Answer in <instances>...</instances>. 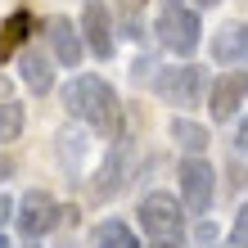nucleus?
Masks as SVG:
<instances>
[{"label": "nucleus", "instance_id": "b1692460", "mask_svg": "<svg viewBox=\"0 0 248 248\" xmlns=\"http://www.w3.org/2000/svg\"><path fill=\"white\" fill-rule=\"evenodd\" d=\"M0 248H9V244H5V239H0Z\"/></svg>", "mask_w": 248, "mask_h": 248}, {"label": "nucleus", "instance_id": "412c9836", "mask_svg": "<svg viewBox=\"0 0 248 248\" xmlns=\"http://www.w3.org/2000/svg\"><path fill=\"white\" fill-rule=\"evenodd\" d=\"M140 5H144V0H126V14H136Z\"/></svg>", "mask_w": 248, "mask_h": 248}, {"label": "nucleus", "instance_id": "f3484780", "mask_svg": "<svg viewBox=\"0 0 248 248\" xmlns=\"http://www.w3.org/2000/svg\"><path fill=\"white\" fill-rule=\"evenodd\" d=\"M230 244H235V248H248V203L239 208L235 226H230Z\"/></svg>", "mask_w": 248, "mask_h": 248}, {"label": "nucleus", "instance_id": "20e7f679", "mask_svg": "<svg viewBox=\"0 0 248 248\" xmlns=\"http://www.w3.org/2000/svg\"><path fill=\"white\" fill-rule=\"evenodd\" d=\"M181 176V203L185 212H208L212 208V194H217V171L203 163V158H185L176 167Z\"/></svg>", "mask_w": 248, "mask_h": 248}, {"label": "nucleus", "instance_id": "f03ea898", "mask_svg": "<svg viewBox=\"0 0 248 248\" xmlns=\"http://www.w3.org/2000/svg\"><path fill=\"white\" fill-rule=\"evenodd\" d=\"M158 41H163V50L171 54H194L199 41H203V27H199V14L185 9L181 0H167V9L158 14Z\"/></svg>", "mask_w": 248, "mask_h": 248}, {"label": "nucleus", "instance_id": "4be33fe9", "mask_svg": "<svg viewBox=\"0 0 248 248\" xmlns=\"http://www.w3.org/2000/svg\"><path fill=\"white\" fill-rule=\"evenodd\" d=\"M154 248H176V244H171V239H154Z\"/></svg>", "mask_w": 248, "mask_h": 248}, {"label": "nucleus", "instance_id": "6ab92c4d", "mask_svg": "<svg viewBox=\"0 0 248 248\" xmlns=\"http://www.w3.org/2000/svg\"><path fill=\"white\" fill-rule=\"evenodd\" d=\"M9 212H14V203H9L5 194H0V226H5V221H9Z\"/></svg>", "mask_w": 248, "mask_h": 248}, {"label": "nucleus", "instance_id": "39448f33", "mask_svg": "<svg viewBox=\"0 0 248 248\" xmlns=\"http://www.w3.org/2000/svg\"><path fill=\"white\" fill-rule=\"evenodd\" d=\"M154 86H158V95H163L167 104L189 108V104H199V95H203V72H199L194 63H185V68H163Z\"/></svg>", "mask_w": 248, "mask_h": 248}, {"label": "nucleus", "instance_id": "9d476101", "mask_svg": "<svg viewBox=\"0 0 248 248\" xmlns=\"http://www.w3.org/2000/svg\"><path fill=\"white\" fill-rule=\"evenodd\" d=\"M244 54H248V27H239V23L221 27L217 41H212V59L217 63H235V59H244Z\"/></svg>", "mask_w": 248, "mask_h": 248}, {"label": "nucleus", "instance_id": "dca6fc26", "mask_svg": "<svg viewBox=\"0 0 248 248\" xmlns=\"http://www.w3.org/2000/svg\"><path fill=\"white\" fill-rule=\"evenodd\" d=\"M81 149H86V144H81L77 131H59V158H63V163H77Z\"/></svg>", "mask_w": 248, "mask_h": 248}, {"label": "nucleus", "instance_id": "5701e85b", "mask_svg": "<svg viewBox=\"0 0 248 248\" xmlns=\"http://www.w3.org/2000/svg\"><path fill=\"white\" fill-rule=\"evenodd\" d=\"M194 5H221V0H194Z\"/></svg>", "mask_w": 248, "mask_h": 248}, {"label": "nucleus", "instance_id": "6e6552de", "mask_svg": "<svg viewBox=\"0 0 248 248\" xmlns=\"http://www.w3.org/2000/svg\"><path fill=\"white\" fill-rule=\"evenodd\" d=\"M244 95H248V72H221L217 86H212V95H208L212 118H217V122H230V118L239 113Z\"/></svg>", "mask_w": 248, "mask_h": 248}, {"label": "nucleus", "instance_id": "1a4fd4ad", "mask_svg": "<svg viewBox=\"0 0 248 248\" xmlns=\"http://www.w3.org/2000/svg\"><path fill=\"white\" fill-rule=\"evenodd\" d=\"M46 36H50L54 59H59L63 68H77V63H81L86 41H81V32H77V27H72L68 18H50V23H46Z\"/></svg>", "mask_w": 248, "mask_h": 248}, {"label": "nucleus", "instance_id": "9b49d317", "mask_svg": "<svg viewBox=\"0 0 248 248\" xmlns=\"http://www.w3.org/2000/svg\"><path fill=\"white\" fill-rule=\"evenodd\" d=\"M32 27H36V23H32V14H27V9H14L9 18L0 23V59H9V54L18 50L27 36H32Z\"/></svg>", "mask_w": 248, "mask_h": 248}, {"label": "nucleus", "instance_id": "423d86ee", "mask_svg": "<svg viewBox=\"0 0 248 248\" xmlns=\"http://www.w3.org/2000/svg\"><path fill=\"white\" fill-rule=\"evenodd\" d=\"M59 221H63V208L46 194V189H32V194L18 203V230H23L27 239L46 235V230H50V226H59Z\"/></svg>", "mask_w": 248, "mask_h": 248}, {"label": "nucleus", "instance_id": "f8f14e48", "mask_svg": "<svg viewBox=\"0 0 248 248\" xmlns=\"http://www.w3.org/2000/svg\"><path fill=\"white\" fill-rule=\"evenodd\" d=\"M18 68H23V81H27V91H36V95H46L50 86H54V68H50V59H46V54H36V50H27Z\"/></svg>", "mask_w": 248, "mask_h": 248}, {"label": "nucleus", "instance_id": "0eeeda50", "mask_svg": "<svg viewBox=\"0 0 248 248\" xmlns=\"http://www.w3.org/2000/svg\"><path fill=\"white\" fill-rule=\"evenodd\" d=\"M81 41H86L91 54H99V59L113 54V14H108L104 0H86V9H81Z\"/></svg>", "mask_w": 248, "mask_h": 248}, {"label": "nucleus", "instance_id": "f257e3e1", "mask_svg": "<svg viewBox=\"0 0 248 248\" xmlns=\"http://www.w3.org/2000/svg\"><path fill=\"white\" fill-rule=\"evenodd\" d=\"M63 99H68V108L77 113L86 126L118 131V95H113V86L104 77H72Z\"/></svg>", "mask_w": 248, "mask_h": 248}, {"label": "nucleus", "instance_id": "2eb2a0df", "mask_svg": "<svg viewBox=\"0 0 248 248\" xmlns=\"http://www.w3.org/2000/svg\"><path fill=\"white\" fill-rule=\"evenodd\" d=\"M18 131H23V104L0 99V140H18Z\"/></svg>", "mask_w": 248, "mask_h": 248}, {"label": "nucleus", "instance_id": "7ed1b4c3", "mask_svg": "<svg viewBox=\"0 0 248 248\" xmlns=\"http://www.w3.org/2000/svg\"><path fill=\"white\" fill-rule=\"evenodd\" d=\"M140 226H144V235L176 244L181 230H185L181 199H171V194H144V203H140Z\"/></svg>", "mask_w": 248, "mask_h": 248}, {"label": "nucleus", "instance_id": "4468645a", "mask_svg": "<svg viewBox=\"0 0 248 248\" xmlns=\"http://www.w3.org/2000/svg\"><path fill=\"white\" fill-rule=\"evenodd\" d=\"M171 136H176V144H181L185 154H194V158L208 149V126H199V122H189V118L171 122Z\"/></svg>", "mask_w": 248, "mask_h": 248}, {"label": "nucleus", "instance_id": "a211bd4d", "mask_svg": "<svg viewBox=\"0 0 248 248\" xmlns=\"http://www.w3.org/2000/svg\"><path fill=\"white\" fill-rule=\"evenodd\" d=\"M235 144H239V154H248V122L239 126V136H235Z\"/></svg>", "mask_w": 248, "mask_h": 248}, {"label": "nucleus", "instance_id": "aec40b11", "mask_svg": "<svg viewBox=\"0 0 248 248\" xmlns=\"http://www.w3.org/2000/svg\"><path fill=\"white\" fill-rule=\"evenodd\" d=\"M9 176H14V163H9L5 154H0V181H9Z\"/></svg>", "mask_w": 248, "mask_h": 248}, {"label": "nucleus", "instance_id": "ddd939ff", "mask_svg": "<svg viewBox=\"0 0 248 248\" xmlns=\"http://www.w3.org/2000/svg\"><path fill=\"white\" fill-rule=\"evenodd\" d=\"M91 248H140V244H136V235H131L122 221H113V217H108V221H99V226H95Z\"/></svg>", "mask_w": 248, "mask_h": 248}]
</instances>
